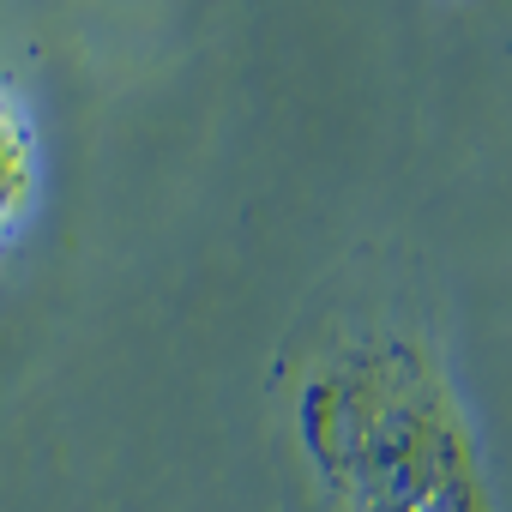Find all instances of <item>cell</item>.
<instances>
[{"label":"cell","mask_w":512,"mask_h":512,"mask_svg":"<svg viewBox=\"0 0 512 512\" xmlns=\"http://www.w3.org/2000/svg\"><path fill=\"white\" fill-rule=\"evenodd\" d=\"M31 193V139L25 121L13 115V103L0 97V223H7Z\"/></svg>","instance_id":"6da1fadb"}]
</instances>
